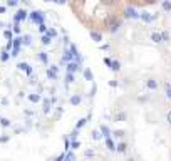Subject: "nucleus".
I'll return each instance as SVG.
<instances>
[{
    "label": "nucleus",
    "mask_w": 171,
    "mask_h": 161,
    "mask_svg": "<svg viewBox=\"0 0 171 161\" xmlns=\"http://www.w3.org/2000/svg\"><path fill=\"white\" fill-rule=\"evenodd\" d=\"M121 27V20L117 19H108V30L111 32V34H116L117 30H119Z\"/></svg>",
    "instance_id": "1"
},
{
    "label": "nucleus",
    "mask_w": 171,
    "mask_h": 161,
    "mask_svg": "<svg viewBox=\"0 0 171 161\" xmlns=\"http://www.w3.org/2000/svg\"><path fill=\"white\" fill-rule=\"evenodd\" d=\"M28 17L34 24H44V12H40V10H34Z\"/></svg>",
    "instance_id": "2"
},
{
    "label": "nucleus",
    "mask_w": 171,
    "mask_h": 161,
    "mask_svg": "<svg viewBox=\"0 0 171 161\" xmlns=\"http://www.w3.org/2000/svg\"><path fill=\"white\" fill-rule=\"evenodd\" d=\"M27 17H28V13H27L24 9H20V10H17V13H15V15H13V22L20 24V22H22V20H25Z\"/></svg>",
    "instance_id": "3"
},
{
    "label": "nucleus",
    "mask_w": 171,
    "mask_h": 161,
    "mask_svg": "<svg viewBox=\"0 0 171 161\" xmlns=\"http://www.w3.org/2000/svg\"><path fill=\"white\" fill-rule=\"evenodd\" d=\"M124 17H126V19H139V13H138L133 7H126V9H124Z\"/></svg>",
    "instance_id": "4"
},
{
    "label": "nucleus",
    "mask_w": 171,
    "mask_h": 161,
    "mask_svg": "<svg viewBox=\"0 0 171 161\" xmlns=\"http://www.w3.org/2000/svg\"><path fill=\"white\" fill-rule=\"evenodd\" d=\"M77 71H79V64H77L76 60H70V62H67V72L76 74Z\"/></svg>",
    "instance_id": "5"
},
{
    "label": "nucleus",
    "mask_w": 171,
    "mask_h": 161,
    "mask_svg": "<svg viewBox=\"0 0 171 161\" xmlns=\"http://www.w3.org/2000/svg\"><path fill=\"white\" fill-rule=\"evenodd\" d=\"M17 67H19V71H24V72H25L27 76H32V67L28 66L27 62H20Z\"/></svg>",
    "instance_id": "6"
},
{
    "label": "nucleus",
    "mask_w": 171,
    "mask_h": 161,
    "mask_svg": "<svg viewBox=\"0 0 171 161\" xmlns=\"http://www.w3.org/2000/svg\"><path fill=\"white\" fill-rule=\"evenodd\" d=\"M69 102L72 106H79L81 102H82V96H81V94H72V96H70V99H69Z\"/></svg>",
    "instance_id": "7"
},
{
    "label": "nucleus",
    "mask_w": 171,
    "mask_h": 161,
    "mask_svg": "<svg viewBox=\"0 0 171 161\" xmlns=\"http://www.w3.org/2000/svg\"><path fill=\"white\" fill-rule=\"evenodd\" d=\"M139 19L142 20V22H146V24H151L154 17H153L149 12H142V13H139Z\"/></svg>",
    "instance_id": "8"
},
{
    "label": "nucleus",
    "mask_w": 171,
    "mask_h": 161,
    "mask_svg": "<svg viewBox=\"0 0 171 161\" xmlns=\"http://www.w3.org/2000/svg\"><path fill=\"white\" fill-rule=\"evenodd\" d=\"M91 39L99 44V42L102 40V34H101V32H97V30H91Z\"/></svg>",
    "instance_id": "9"
},
{
    "label": "nucleus",
    "mask_w": 171,
    "mask_h": 161,
    "mask_svg": "<svg viewBox=\"0 0 171 161\" xmlns=\"http://www.w3.org/2000/svg\"><path fill=\"white\" fill-rule=\"evenodd\" d=\"M87 123H89V116L87 117H81V119L77 121V124H76V129H82Z\"/></svg>",
    "instance_id": "10"
},
{
    "label": "nucleus",
    "mask_w": 171,
    "mask_h": 161,
    "mask_svg": "<svg viewBox=\"0 0 171 161\" xmlns=\"http://www.w3.org/2000/svg\"><path fill=\"white\" fill-rule=\"evenodd\" d=\"M109 69H111L112 72L121 71V62H119V60H111V66H109Z\"/></svg>",
    "instance_id": "11"
},
{
    "label": "nucleus",
    "mask_w": 171,
    "mask_h": 161,
    "mask_svg": "<svg viewBox=\"0 0 171 161\" xmlns=\"http://www.w3.org/2000/svg\"><path fill=\"white\" fill-rule=\"evenodd\" d=\"M106 146H108L109 151H116V144H114V141L111 139V136H109V138H106Z\"/></svg>",
    "instance_id": "12"
},
{
    "label": "nucleus",
    "mask_w": 171,
    "mask_h": 161,
    "mask_svg": "<svg viewBox=\"0 0 171 161\" xmlns=\"http://www.w3.org/2000/svg\"><path fill=\"white\" fill-rule=\"evenodd\" d=\"M161 9L165 12H171V0H163L161 2Z\"/></svg>",
    "instance_id": "13"
},
{
    "label": "nucleus",
    "mask_w": 171,
    "mask_h": 161,
    "mask_svg": "<svg viewBox=\"0 0 171 161\" xmlns=\"http://www.w3.org/2000/svg\"><path fill=\"white\" fill-rule=\"evenodd\" d=\"M151 40L154 42V44H159V42H163V40H161V34H159V32H153V34H151Z\"/></svg>",
    "instance_id": "14"
},
{
    "label": "nucleus",
    "mask_w": 171,
    "mask_h": 161,
    "mask_svg": "<svg viewBox=\"0 0 171 161\" xmlns=\"http://www.w3.org/2000/svg\"><path fill=\"white\" fill-rule=\"evenodd\" d=\"M127 119V114L126 113H117L116 116H114V121H117V123H121V121H126Z\"/></svg>",
    "instance_id": "15"
},
{
    "label": "nucleus",
    "mask_w": 171,
    "mask_h": 161,
    "mask_svg": "<svg viewBox=\"0 0 171 161\" xmlns=\"http://www.w3.org/2000/svg\"><path fill=\"white\" fill-rule=\"evenodd\" d=\"M101 134L104 136V138H109V136H111V129H109L106 124H102V126H101Z\"/></svg>",
    "instance_id": "16"
},
{
    "label": "nucleus",
    "mask_w": 171,
    "mask_h": 161,
    "mask_svg": "<svg viewBox=\"0 0 171 161\" xmlns=\"http://www.w3.org/2000/svg\"><path fill=\"white\" fill-rule=\"evenodd\" d=\"M39 59H40V62L45 64V66L49 64V56H47L45 52H39Z\"/></svg>",
    "instance_id": "17"
},
{
    "label": "nucleus",
    "mask_w": 171,
    "mask_h": 161,
    "mask_svg": "<svg viewBox=\"0 0 171 161\" xmlns=\"http://www.w3.org/2000/svg\"><path fill=\"white\" fill-rule=\"evenodd\" d=\"M84 79L86 81H94V74H92L91 69H86L84 71Z\"/></svg>",
    "instance_id": "18"
},
{
    "label": "nucleus",
    "mask_w": 171,
    "mask_h": 161,
    "mask_svg": "<svg viewBox=\"0 0 171 161\" xmlns=\"http://www.w3.org/2000/svg\"><path fill=\"white\" fill-rule=\"evenodd\" d=\"M126 149H127V143H119V144L116 146L117 153H126Z\"/></svg>",
    "instance_id": "19"
},
{
    "label": "nucleus",
    "mask_w": 171,
    "mask_h": 161,
    "mask_svg": "<svg viewBox=\"0 0 171 161\" xmlns=\"http://www.w3.org/2000/svg\"><path fill=\"white\" fill-rule=\"evenodd\" d=\"M51 106H52V101L51 99H44V113H51Z\"/></svg>",
    "instance_id": "20"
},
{
    "label": "nucleus",
    "mask_w": 171,
    "mask_h": 161,
    "mask_svg": "<svg viewBox=\"0 0 171 161\" xmlns=\"http://www.w3.org/2000/svg\"><path fill=\"white\" fill-rule=\"evenodd\" d=\"M146 86H148V89H153V91H154V89L158 87V82H156L154 79H148L146 81Z\"/></svg>",
    "instance_id": "21"
},
{
    "label": "nucleus",
    "mask_w": 171,
    "mask_h": 161,
    "mask_svg": "<svg viewBox=\"0 0 171 161\" xmlns=\"http://www.w3.org/2000/svg\"><path fill=\"white\" fill-rule=\"evenodd\" d=\"M76 81V76H74L72 72H67V76H66V86H69V84H72V82Z\"/></svg>",
    "instance_id": "22"
},
{
    "label": "nucleus",
    "mask_w": 171,
    "mask_h": 161,
    "mask_svg": "<svg viewBox=\"0 0 171 161\" xmlns=\"http://www.w3.org/2000/svg\"><path fill=\"white\" fill-rule=\"evenodd\" d=\"M28 101L30 102H40V94H28Z\"/></svg>",
    "instance_id": "23"
},
{
    "label": "nucleus",
    "mask_w": 171,
    "mask_h": 161,
    "mask_svg": "<svg viewBox=\"0 0 171 161\" xmlns=\"http://www.w3.org/2000/svg\"><path fill=\"white\" fill-rule=\"evenodd\" d=\"M64 161H76V156H74V153H64Z\"/></svg>",
    "instance_id": "24"
},
{
    "label": "nucleus",
    "mask_w": 171,
    "mask_h": 161,
    "mask_svg": "<svg viewBox=\"0 0 171 161\" xmlns=\"http://www.w3.org/2000/svg\"><path fill=\"white\" fill-rule=\"evenodd\" d=\"M45 74H47V77H49V79L57 81V72H54L52 69H47V72H45Z\"/></svg>",
    "instance_id": "25"
},
{
    "label": "nucleus",
    "mask_w": 171,
    "mask_h": 161,
    "mask_svg": "<svg viewBox=\"0 0 171 161\" xmlns=\"http://www.w3.org/2000/svg\"><path fill=\"white\" fill-rule=\"evenodd\" d=\"M62 59L66 60V62H70V60L74 59V56L70 54V51H66V52H64V57H62Z\"/></svg>",
    "instance_id": "26"
},
{
    "label": "nucleus",
    "mask_w": 171,
    "mask_h": 161,
    "mask_svg": "<svg viewBox=\"0 0 171 161\" xmlns=\"http://www.w3.org/2000/svg\"><path fill=\"white\" fill-rule=\"evenodd\" d=\"M51 42H52V39L49 37L47 34H44V35H42V44H44V45H49Z\"/></svg>",
    "instance_id": "27"
},
{
    "label": "nucleus",
    "mask_w": 171,
    "mask_h": 161,
    "mask_svg": "<svg viewBox=\"0 0 171 161\" xmlns=\"http://www.w3.org/2000/svg\"><path fill=\"white\" fill-rule=\"evenodd\" d=\"M101 138H102L101 131H97V129H94V131H92V139H94V141H97V139H101Z\"/></svg>",
    "instance_id": "28"
},
{
    "label": "nucleus",
    "mask_w": 171,
    "mask_h": 161,
    "mask_svg": "<svg viewBox=\"0 0 171 161\" xmlns=\"http://www.w3.org/2000/svg\"><path fill=\"white\" fill-rule=\"evenodd\" d=\"M22 44H25V45L32 44V37H30V35H24V37H22Z\"/></svg>",
    "instance_id": "29"
},
{
    "label": "nucleus",
    "mask_w": 171,
    "mask_h": 161,
    "mask_svg": "<svg viewBox=\"0 0 171 161\" xmlns=\"http://www.w3.org/2000/svg\"><path fill=\"white\" fill-rule=\"evenodd\" d=\"M45 34H47V35H49V37H51V39L57 37V32L54 30V29H47V30H45Z\"/></svg>",
    "instance_id": "30"
},
{
    "label": "nucleus",
    "mask_w": 171,
    "mask_h": 161,
    "mask_svg": "<svg viewBox=\"0 0 171 161\" xmlns=\"http://www.w3.org/2000/svg\"><path fill=\"white\" fill-rule=\"evenodd\" d=\"M0 59H2V62H7V60L10 59V54L7 52V51H3V52H2V56H0Z\"/></svg>",
    "instance_id": "31"
},
{
    "label": "nucleus",
    "mask_w": 171,
    "mask_h": 161,
    "mask_svg": "<svg viewBox=\"0 0 171 161\" xmlns=\"http://www.w3.org/2000/svg\"><path fill=\"white\" fill-rule=\"evenodd\" d=\"M159 34H161V40L163 42H168L169 40V34H168V32H159Z\"/></svg>",
    "instance_id": "32"
},
{
    "label": "nucleus",
    "mask_w": 171,
    "mask_h": 161,
    "mask_svg": "<svg viewBox=\"0 0 171 161\" xmlns=\"http://www.w3.org/2000/svg\"><path fill=\"white\" fill-rule=\"evenodd\" d=\"M114 2H116V0H101V3H102V5H106V7L114 5Z\"/></svg>",
    "instance_id": "33"
},
{
    "label": "nucleus",
    "mask_w": 171,
    "mask_h": 161,
    "mask_svg": "<svg viewBox=\"0 0 171 161\" xmlns=\"http://www.w3.org/2000/svg\"><path fill=\"white\" fill-rule=\"evenodd\" d=\"M79 146H81V143L77 141V139H72V144H70V148H72V149H77Z\"/></svg>",
    "instance_id": "34"
},
{
    "label": "nucleus",
    "mask_w": 171,
    "mask_h": 161,
    "mask_svg": "<svg viewBox=\"0 0 171 161\" xmlns=\"http://www.w3.org/2000/svg\"><path fill=\"white\" fill-rule=\"evenodd\" d=\"M114 136H117V138H123V136L124 134H126V133H124V131L123 129H117V131H114V133H112Z\"/></svg>",
    "instance_id": "35"
},
{
    "label": "nucleus",
    "mask_w": 171,
    "mask_h": 161,
    "mask_svg": "<svg viewBox=\"0 0 171 161\" xmlns=\"http://www.w3.org/2000/svg\"><path fill=\"white\" fill-rule=\"evenodd\" d=\"M3 37L9 39V40H12V30H5L3 32Z\"/></svg>",
    "instance_id": "36"
},
{
    "label": "nucleus",
    "mask_w": 171,
    "mask_h": 161,
    "mask_svg": "<svg viewBox=\"0 0 171 161\" xmlns=\"http://www.w3.org/2000/svg\"><path fill=\"white\" fill-rule=\"evenodd\" d=\"M45 30H47L45 24H39V32H40V34H45Z\"/></svg>",
    "instance_id": "37"
},
{
    "label": "nucleus",
    "mask_w": 171,
    "mask_h": 161,
    "mask_svg": "<svg viewBox=\"0 0 171 161\" xmlns=\"http://www.w3.org/2000/svg\"><path fill=\"white\" fill-rule=\"evenodd\" d=\"M166 98L171 99V84H166Z\"/></svg>",
    "instance_id": "38"
},
{
    "label": "nucleus",
    "mask_w": 171,
    "mask_h": 161,
    "mask_svg": "<svg viewBox=\"0 0 171 161\" xmlns=\"http://www.w3.org/2000/svg\"><path fill=\"white\" fill-rule=\"evenodd\" d=\"M17 3H19V0H7V5L9 7H15Z\"/></svg>",
    "instance_id": "39"
},
{
    "label": "nucleus",
    "mask_w": 171,
    "mask_h": 161,
    "mask_svg": "<svg viewBox=\"0 0 171 161\" xmlns=\"http://www.w3.org/2000/svg\"><path fill=\"white\" fill-rule=\"evenodd\" d=\"M0 124H2L3 128H7V126H10V121L9 119H0Z\"/></svg>",
    "instance_id": "40"
},
{
    "label": "nucleus",
    "mask_w": 171,
    "mask_h": 161,
    "mask_svg": "<svg viewBox=\"0 0 171 161\" xmlns=\"http://www.w3.org/2000/svg\"><path fill=\"white\" fill-rule=\"evenodd\" d=\"M77 136H79V129H74L72 133H70V138L72 139H77Z\"/></svg>",
    "instance_id": "41"
},
{
    "label": "nucleus",
    "mask_w": 171,
    "mask_h": 161,
    "mask_svg": "<svg viewBox=\"0 0 171 161\" xmlns=\"http://www.w3.org/2000/svg\"><path fill=\"white\" fill-rule=\"evenodd\" d=\"M13 32H15V34H20V24L15 22V25H13Z\"/></svg>",
    "instance_id": "42"
},
{
    "label": "nucleus",
    "mask_w": 171,
    "mask_h": 161,
    "mask_svg": "<svg viewBox=\"0 0 171 161\" xmlns=\"http://www.w3.org/2000/svg\"><path fill=\"white\" fill-rule=\"evenodd\" d=\"M104 64H106V66H111V59H109V57H104Z\"/></svg>",
    "instance_id": "43"
},
{
    "label": "nucleus",
    "mask_w": 171,
    "mask_h": 161,
    "mask_svg": "<svg viewBox=\"0 0 171 161\" xmlns=\"http://www.w3.org/2000/svg\"><path fill=\"white\" fill-rule=\"evenodd\" d=\"M9 136H2V138H0V143H7V141H9Z\"/></svg>",
    "instance_id": "44"
},
{
    "label": "nucleus",
    "mask_w": 171,
    "mask_h": 161,
    "mask_svg": "<svg viewBox=\"0 0 171 161\" xmlns=\"http://www.w3.org/2000/svg\"><path fill=\"white\" fill-rule=\"evenodd\" d=\"M109 86L111 87H117V81H109Z\"/></svg>",
    "instance_id": "45"
},
{
    "label": "nucleus",
    "mask_w": 171,
    "mask_h": 161,
    "mask_svg": "<svg viewBox=\"0 0 171 161\" xmlns=\"http://www.w3.org/2000/svg\"><path fill=\"white\" fill-rule=\"evenodd\" d=\"M94 94H96V86H92V89H91V94H89V96H91V98H94Z\"/></svg>",
    "instance_id": "46"
},
{
    "label": "nucleus",
    "mask_w": 171,
    "mask_h": 161,
    "mask_svg": "<svg viewBox=\"0 0 171 161\" xmlns=\"http://www.w3.org/2000/svg\"><path fill=\"white\" fill-rule=\"evenodd\" d=\"M166 121H168V124H169V126H171V111H169V113H168V116H166Z\"/></svg>",
    "instance_id": "47"
},
{
    "label": "nucleus",
    "mask_w": 171,
    "mask_h": 161,
    "mask_svg": "<svg viewBox=\"0 0 171 161\" xmlns=\"http://www.w3.org/2000/svg\"><path fill=\"white\" fill-rule=\"evenodd\" d=\"M49 69H52V71H54V72H59V67H57V66H51V67H49Z\"/></svg>",
    "instance_id": "48"
},
{
    "label": "nucleus",
    "mask_w": 171,
    "mask_h": 161,
    "mask_svg": "<svg viewBox=\"0 0 171 161\" xmlns=\"http://www.w3.org/2000/svg\"><path fill=\"white\" fill-rule=\"evenodd\" d=\"M52 2H55V3H60V5H62V3H66V0H52Z\"/></svg>",
    "instance_id": "49"
},
{
    "label": "nucleus",
    "mask_w": 171,
    "mask_h": 161,
    "mask_svg": "<svg viewBox=\"0 0 171 161\" xmlns=\"http://www.w3.org/2000/svg\"><path fill=\"white\" fill-rule=\"evenodd\" d=\"M55 161H64V155H60V156H57Z\"/></svg>",
    "instance_id": "50"
},
{
    "label": "nucleus",
    "mask_w": 171,
    "mask_h": 161,
    "mask_svg": "<svg viewBox=\"0 0 171 161\" xmlns=\"http://www.w3.org/2000/svg\"><path fill=\"white\" fill-rule=\"evenodd\" d=\"M86 156H94V151H86Z\"/></svg>",
    "instance_id": "51"
},
{
    "label": "nucleus",
    "mask_w": 171,
    "mask_h": 161,
    "mask_svg": "<svg viewBox=\"0 0 171 161\" xmlns=\"http://www.w3.org/2000/svg\"><path fill=\"white\" fill-rule=\"evenodd\" d=\"M144 2H146V3H156L158 0H144Z\"/></svg>",
    "instance_id": "52"
},
{
    "label": "nucleus",
    "mask_w": 171,
    "mask_h": 161,
    "mask_svg": "<svg viewBox=\"0 0 171 161\" xmlns=\"http://www.w3.org/2000/svg\"><path fill=\"white\" fill-rule=\"evenodd\" d=\"M126 161H134V159H133V158H127V159H126Z\"/></svg>",
    "instance_id": "53"
},
{
    "label": "nucleus",
    "mask_w": 171,
    "mask_h": 161,
    "mask_svg": "<svg viewBox=\"0 0 171 161\" xmlns=\"http://www.w3.org/2000/svg\"><path fill=\"white\" fill-rule=\"evenodd\" d=\"M0 27H3V22H0Z\"/></svg>",
    "instance_id": "54"
}]
</instances>
